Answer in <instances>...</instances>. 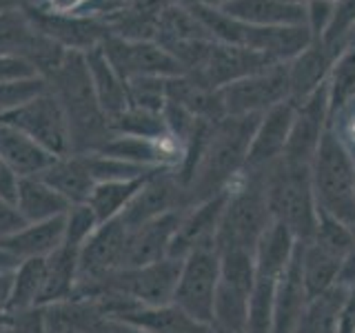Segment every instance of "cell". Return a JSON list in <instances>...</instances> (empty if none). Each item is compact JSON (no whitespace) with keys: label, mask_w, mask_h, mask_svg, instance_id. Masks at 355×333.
<instances>
[{"label":"cell","mask_w":355,"mask_h":333,"mask_svg":"<svg viewBox=\"0 0 355 333\" xmlns=\"http://www.w3.org/2000/svg\"><path fill=\"white\" fill-rule=\"evenodd\" d=\"M309 305L311 300L304 289L302 271H300V255L295 247V253L291 262H288L286 271L277 280L271 333H293L300 325V320L304 318Z\"/></svg>","instance_id":"44dd1931"},{"label":"cell","mask_w":355,"mask_h":333,"mask_svg":"<svg viewBox=\"0 0 355 333\" xmlns=\"http://www.w3.org/2000/svg\"><path fill=\"white\" fill-rule=\"evenodd\" d=\"M62 240H64V216L42 220V222H27L22 229L0 240V249H5L16 260L22 262L31 258H49L62 244Z\"/></svg>","instance_id":"603a6c76"},{"label":"cell","mask_w":355,"mask_h":333,"mask_svg":"<svg viewBox=\"0 0 355 333\" xmlns=\"http://www.w3.org/2000/svg\"><path fill=\"white\" fill-rule=\"evenodd\" d=\"M264 194L273 222H280L297 242L313 238L318 205L311 185V166L280 158L264 171Z\"/></svg>","instance_id":"277c9868"},{"label":"cell","mask_w":355,"mask_h":333,"mask_svg":"<svg viewBox=\"0 0 355 333\" xmlns=\"http://www.w3.org/2000/svg\"><path fill=\"white\" fill-rule=\"evenodd\" d=\"M38 178L47 182L51 189H55V191H58L71 207L85 205L89 196H92L94 185H96L78 153L67 155V158H58Z\"/></svg>","instance_id":"f1b7e54d"},{"label":"cell","mask_w":355,"mask_h":333,"mask_svg":"<svg viewBox=\"0 0 355 333\" xmlns=\"http://www.w3.org/2000/svg\"><path fill=\"white\" fill-rule=\"evenodd\" d=\"M329 129H331V120H329V98H327V83H324V87H320L313 96L297 105L293 127L291 133H288V142L282 158L286 162L311 166V160H313L320 142Z\"/></svg>","instance_id":"9a60e30c"},{"label":"cell","mask_w":355,"mask_h":333,"mask_svg":"<svg viewBox=\"0 0 355 333\" xmlns=\"http://www.w3.org/2000/svg\"><path fill=\"white\" fill-rule=\"evenodd\" d=\"M180 3H187V5H207V7H214V9H222L225 5H229L231 0H180Z\"/></svg>","instance_id":"f5cc1de1"},{"label":"cell","mask_w":355,"mask_h":333,"mask_svg":"<svg viewBox=\"0 0 355 333\" xmlns=\"http://www.w3.org/2000/svg\"><path fill=\"white\" fill-rule=\"evenodd\" d=\"M225 116H262L288 100L286 65H273L269 69L242 78L218 89Z\"/></svg>","instance_id":"30bf717a"},{"label":"cell","mask_w":355,"mask_h":333,"mask_svg":"<svg viewBox=\"0 0 355 333\" xmlns=\"http://www.w3.org/2000/svg\"><path fill=\"white\" fill-rule=\"evenodd\" d=\"M0 53L29 62L44 80L58 69L67 49L38 31L25 9L0 16Z\"/></svg>","instance_id":"9c48e42d"},{"label":"cell","mask_w":355,"mask_h":333,"mask_svg":"<svg viewBox=\"0 0 355 333\" xmlns=\"http://www.w3.org/2000/svg\"><path fill=\"white\" fill-rule=\"evenodd\" d=\"M49 89L60 100L71 131L73 153L98 151L111 138L107 116L98 105L85 53L67 51L64 60L49 78ZM71 153V155H73Z\"/></svg>","instance_id":"7a4b0ae2"},{"label":"cell","mask_w":355,"mask_h":333,"mask_svg":"<svg viewBox=\"0 0 355 333\" xmlns=\"http://www.w3.org/2000/svg\"><path fill=\"white\" fill-rule=\"evenodd\" d=\"M311 185L320 211L355 225V158L333 129L311 160Z\"/></svg>","instance_id":"5b68a950"},{"label":"cell","mask_w":355,"mask_h":333,"mask_svg":"<svg viewBox=\"0 0 355 333\" xmlns=\"http://www.w3.org/2000/svg\"><path fill=\"white\" fill-rule=\"evenodd\" d=\"M100 47L125 83L138 78H173L184 74L173 56L153 40H127L109 33Z\"/></svg>","instance_id":"8fae6325"},{"label":"cell","mask_w":355,"mask_h":333,"mask_svg":"<svg viewBox=\"0 0 355 333\" xmlns=\"http://www.w3.org/2000/svg\"><path fill=\"white\" fill-rule=\"evenodd\" d=\"M297 255H300V271H302L304 289L309 300H315L322 293H327L340 282L344 260L340 255L327 251L313 240L297 242Z\"/></svg>","instance_id":"484cf974"},{"label":"cell","mask_w":355,"mask_h":333,"mask_svg":"<svg viewBox=\"0 0 355 333\" xmlns=\"http://www.w3.org/2000/svg\"><path fill=\"white\" fill-rule=\"evenodd\" d=\"M25 225H27V220L20 216L16 203H11V200H5L0 196V240L11 236V233H16Z\"/></svg>","instance_id":"7bdbcfd3"},{"label":"cell","mask_w":355,"mask_h":333,"mask_svg":"<svg viewBox=\"0 0 355 333\" xmlns=\"http://www.w3.org/2000/svg\"><path fill=\"white\" fill-rule=\"evenodd\" d=\"M92 333H111V331L107 329V322H103V325H98Z\"/></svg>","instance_id":"6f0895ef"},{"label":"cell","mask_w":355,"mask_h":333,"mask_svg":"<svg viewBox=\"0 0 355 333\" xmlns=\"http://www.w3.org/2000/svg\"><path fill=\"white\" fill-rule=\"evenodd\" d=\"M180 266L182 260L178 258H164L144 266H127L107 275L103 282L76 291V298H92L100 291H111L131 300L140 309L166 307L173 302Z\"/></svg>","instance_id":"8992f818"},{"label":"cell","mask_w":355,"mask_h":333,"mask_svg":"<svg viewBox=\"0 0 355 333\" xmlns=\"http://www.w3.org/2000/svg\"><path fill=\"white\" fill-rule=\"evenodd\" d=\"M342 49H355V25H353V29L347 33V38H344V42L340 44V51H342ZM340 51H338V53H340Z\"/></svg>","instance_id":"11a10c76"},{"label":"cell","mask_w":355,"mask_h":333,"mask_svg":"<svg viewBox=\"0 0 355 333\" xmlns=\"http://www.w3.org/2000/svg\"><path fill=\"white\" fill-rule=\"evenodd\" d=\"M31 22L49 40L60 44L67 51L87 53L89 49L100 47L109 36V27L103 18L96 16H62L51 14L42 5L25 9Z\"/></svg>","instance_id":"5bb4252c"},{"label":"cell","mask_w":355,"mask_h":333,"mask_svg":"<svg viewBox=\"0 0 355 333\" xmlns=\"http://www.w3.org/2000/svg\"><path fill=\"white\" fill-rule=\"evenodd\" d=\"M336 56L338 53L329 49L320 38H313L309 47L300 51L293 60L284 62L288 78V100L300 105L313 96L320 87H324Z\"/></svg>","instance_id":"d6986e66"},{"label":"cell","mask_w":355,"mask_h":333,"mask_svg":"<svg viewBox=\"0 0 355 333\" xmlns=\"http://www.w3.org/2000/svg\"><path fill=\"white\" fill-rule=\"evenodd\" d=\"M122 322L136 325L149 333H214V327L187 316L175 305L155 307V309H138L129 316L120 318Z\"/></svg>","instance_id":"4dcf8cb0"},{"label":"cell","mask_w":355,"mask_h":333,"mask_svg":"<svg viewBox=\"0 0 355 333\" xmlns=\"http://www.w3.org/2000/svg\"><path fill=\"white\" fill-rule=\"evenodd\" d=\"M227 200H229V189L184 211L171 242L169 258L184 260L189 253H193L198 249H216V236H218L222 214H225Z\"/></svg>","instance_id":"2e32d148"},{"label":"cell","mask_w":355,"mask_h":333,"mask_svg":"<svg viewBox=\"0 0 355 333\" xmlns=\"http://www.w3.org/2000/svg\"><path fill=\"white\" fill-rule=\"evenodd\" d=\"M353 25H355V0H336L333 16H331L324 36H322V42L338 53L340 44L347 38V33L353 29Z\"/></svg>","instance_id":"60d3db41"},{"label":"cell","mask_w":355,"mask_h":333,"mask_svg":"<svg viewBox=\"0 0 355 333\" xmlns=\"http://www.w3.org/2000/svg\"><path fill=\"white\" fill-rule=\"evenodd\" d=\"M107 329L111 333H149V331H144L136 325H129V322H122V320H109Z\"/></svg>","instance_id":"f907efd6"},{"label":"cell","mask_w":355,"mask_h":333,"mask_svg":"<svg viewBox=\"0 0 355 333\" xmlns=\"http://www.w3.org/2000/svg\"><path fill=\"white\" fill-rule=\"evenodd\" d=\"M333 5H336V0H311L306 3V27L313 38L322 40L324 36L333 16Z\"/></svg>","instance_id":"b9f144b4"},{"label":"cell","mask_w":355,"mask_h":333,"mask_svg":"<svg viewBox=\"0 0 355 333\" xmlns=\"http://www.w3.org/2000/svg\"><path fill=\"white\" fill-rule=\"evenodd\" d=\"M297 247V240L288 233L280 222H271V227L264 231L258 247H255V273H266L280 278L288 262H291Z\"/></svg>","instance_id":"1f68e13d"},{"label":"cell","mask_w":355,"mask_h":333,"mask_svg":"<svg viewBox=\"0 0 355 333\" xmlns=\"http://www.w3.org/2000/svg\"><path fill=\"white\" fill-rule=\"evenodd\" d=\"M273 65H282V62H273L269 56L253 51V49L233 47V44H225V42H214L205 65L191 76H196L200 83H205L207 87L218 92L222 87L269 69Z\"/></svg>","instance_id":"e0dca14e"},{"label":"cell","mask_w":355,"mask_h":333,"mask_svg":"<svg viewBox=\"0 0 355 333\" xmlns=\"http://www.w3.org/2000/svg\"><path fill=\"white\" fill-rule=\"evenodd\" d=\"M87 71L92 78L94 94L98 98V105L103 109V114L109 118L118 116L120 111H125L129 107V92L127 83L116 74V69L107 60V56L103 47H94L85 53Z\"/></svg>","instance_id":"d4e9b609"},{"label":"cell","mask_w":355,"mask_h":333,"mask_svg":"<svg viewBox=\"0 0 355 333\" xmlns=\"http://www.w3.org/2000/svg\"><path fill=\"white\" fill-rule=\"evenodd\" d=\"M31 76H38V71L29 62L14 58V56L0 53V83L20 80V78H31Z\"/></svg>","instance_id":"ee69618b"},{"label":"cell","mask_w":355,"mask_h":333,"mask_svg":"<svg viewBox=\"0 0 355 333\" xmlns=\"http://www.w3.org/2000/svg\"><path fill=\"white\" fill-rule=\"evenodd\" d=\"M220 278L229 287H236L244 293H251L255 280V253L253 251H222Z\"/></svg>","instance_id":"74e56055"},{"label":"cell","mask_w":355,"mask_h":333,"mask_svg":"<svg viewBox=\"0 0 355 333\" xmlns=\"http://www.w3.org/2000/svg\"><path fill=\"white\" fill-rule=\"evenodd\" d=\"M109 131L111 136H133V138H162L169 133L166 120L158 111L140 109V107H127L118 116L109 118Z\"/></svg>","instance_id":"d590c367"},{"label":"cell","mask_w":355,"mask_h":333,"mask_svg":"<svg viewBox=\"0 0 355 333\" xmlns=\"http://www.w3.org/2000/svg\"><path fill=\"white\" fill-rule=\"evenodd\" d=\"M222 11L255 27L306 25V5L288 3V0H231L222 7Z\"/></svg>","instance_id":"cb8c5ba5"},{"label":"cell","mask_w":355,"mask_h":333,"mask_svg":"<svg viewBox=\"0 0 355 333\" xmlns=\"http://www.w3.org/2000/svg\"><path fill=\"white\" fill-rule=\"evenodd\" d=\"M49 89V83L42 76L20 78V80L0 83V116L9 114L18 107H22L36 96L44 94Z\"/></svg>","instance_id":"f35d334b"},{"label":"cell","mask_w":355,"mask_h":333,"mask_svg":"<svg viewBox=\"0 0 355 333\" xmlns=\"http://www.w3.org/2000/svg\"><path fill=\"white\" fill-rule=\"evenodd\" d=\"M271 222L273 218L264 194V171H242L229 187V200L216 236V251L255 253Z\"/></svg>","instance_id":"3957f363"},{"label":"cell","mask_w":355,"mask_h":333,"mask_svg":"<svg viewBox=\"0 0 355 333\" xmlns=\"http://www.w3.org/2000/svg\"><path fill=\"white\" fill-rule=\"evenodd\" d=\"M327 98L331 122L355 103V49H342L336 56L327 78Z\"/></svg>","instance_id":"d6a6232c"},{"label":"cell","mask_w":355,"mask_h":333,"mask_svg":"<svg viewBox=\"0 0 355 333\" xmlns=\"http://www.w3.org/2000/svg\"><path fill=\"white\" fill-rule=\"evenodd\" d=\"M189 196L187 189L175 176L173 169H155L147 176L138 194L131 198V203L118 216L120 222L129 231L142 227L144 222H151L160 216L173 214V211H187Z\"/></svg>","instance_id":"7c38bea8"},{"label":"cell","mask_w":355,"mask_h":333,"mask_svg":"<svg viewBox=\"0 0 355 333\" xmlns=\"http://www.w3.org/2000/svg\"><path fill=\"white\" fill-rule=\"evenodd\" d=\"M100 222L96 220L89 205H73L64 216V244H71L76 249H83L87 238L96 231Z\"/></svg>","instance_id":"ab89813d"},{"label":"cell","mask_w":355,"mask_h":333,"mask_svg":"<svg viewBox=\"0 0 355 333\" xmlns=\"http://www.w3.org/2000/svg\"><path fill=\"white\" fill-rule=\"evenodd\" d=\"M340 282L342 284H349V287L355 282V225H353V247H351V251L347 255V260H344Z\"/></svg>","instance_id":"c3c4849f"},{"label":"cell","mask_w":355,"mask_h":333,"mask_svg":"<svg viewBox=\"0 0 355 333\" xmlns=\"http://www.w3.org/2000/svg\"><path fill=\"white\" fill-rule=\"evenodd\" d=\"M0 122L27 133L29 138L51 151L55 158H67L73 153L69 122H67L60 100L53 96L51 89L9 114H3Z\"/></svg>","instance_id":"52a82bcc"},{"label":"cell","mask_w":355,"mask_h":333,"mask_svg":"<svg viewBox=\"0 0 355 333\" xmlns=\"http://www.w3.org/2000/svg\"><path fill=\"white\" fill-rule=\"evenodd\" d=\"M36 5H42V0H0V16L9 14V11L36 7Z\"/></svg>","instance_id":"681fc988"},{"label":"cell","mask_w":355,"mask_h":333,"mask_svg":"<svg viewBox=\"0 0 355 333\" xmlns=\"http://www.w3.org/2000/svg\"><path fill=\"white\" fill-rule=\"evenodd\" d=\"M182 214L184 211H173V214L160 216L151 222H144L138 229L129 231L122 269H127V266H144L169 258V249Z\"/></svg>","instance_id":"ffe728a7"},{"label":"cell","mask_w":355,"mask_h":333,"mask_svg":"<svg viewBox=\"0 0 355 333\" xmlns=\"http://www.w3.org/2000/svg\"><path fill=\"white\" fill-rule=\"evenodd\" d=\"M338 333H355V282L349 287V296L340 309Z\"/></svg>","instance_id":"bcb514c9"},{"label":"cell","mask_w":355,"mask_h":333,"mask_svg":"<svg viewBox=\"0 0 355 333\" xmlns=\"http://www.w3.org/2000/svg\"><path fill=\"white\" fill-rule=\"evenodd\" d=\"M295 109L297 105L286 100V103L264 111L260 116L242 171H266L273 162L282 158L288 142V133H291L293 127Z\"/></svg>","instance_id":"ac0fdd59"},{"label":"cell","mask_w":355,"mask_h":333,"mask_svg":"<svg viewBox=\"0 0 355 333\" xmlns=\"http://www.w3.org/2000/svg\"><path fill=\"white\" fill-rule=\"evenodd\" d=\"M258 120L260 116H225L200 125L187 144L182 164L173 169L187 189L189 205L214 198L236 182L247 162Z\"/></svg>","instance_id":"6da1fadb"},{"label":"cell","mask_w":355,"mask_h":333,"mask_svg":"<svg viewBox=\"0 0 355 333\" xmlns=\"http://www.w3.org/2000/svg\"><path fill=\"white\" fill-rule=\"evenodd\" d=\"M16 207L27 222H42L67 216L71 205L40 178H20Z\"/></svg>","instance_id":"83f0119b"},{"label":"cell","mask_w":355,"mask_h":333,"mask_svg":"<svg viewBox=\"0 0 355 333\" xmlns=\"http://www.w3.org/2000/svg\"><path fill=\"white\" fill-rule=\"evenodd\" d=\"M0 333H16V327H14V320L0 322Z\"/></svg>","instance_id":"9f6ffc18"},{"label":"cell","mask_w":355,"mask_h":333,"mask_svg":"<svg viewBox=\"0 0 355 333\" xmlns=\"http://www.w3.org/2000/svg\"><path fill=\"white\" fill-rule=\"evenodd\" d=\"M129 229L122 225L120 218L98 225L96 231L83 244L78 255V289L103 282L107 275L122 269L125 264ZM76 298V296H73Z\"/></svg>","instance_id":"4fadbf2b"},{"label":"cell","mask_w":355,"mask_h":333,"mask_svg":"<svg viewBox=\"0 0 355 333\" xmlns=\"http://www.w3.org/2000/svg\"><path fill=\"white\" fill-rule=\"evenodd\" d=\"M220 255L216 249H198L182 260L173 302L187 316L211 325L220 289Z\"/></svg>","instance_id":"ba28073f"},{"label":"cell","mask_w":355,"mask_h":333,"mask_svg":"<svg viewBox=\"0 0 355 333\" xmlns=\"http://www.w3.org/2000/svg\"><path fill=\"white\" fill-rule=\"evenodd\" d=\"M147 178H138V180H111V182H98L92 189L87 205L94 211L96 220L103 225L118 218L125 207L131 203V198L138 194V189Z\"/></svg>","instance_id":"836d02e7"},{"label":"cell","mask_w":355,"mask_h":333,"mask_svg":"<svg viewBox=\"0 0 355 333\" xmlns=\"http://www.w3.org/2000/svg\"><path fill=\"white\" fill-rule=\"evenodd\" d=\"M78 255L80 249L71 244H60L47 258V275H44V287L38 307L69 302L78 289Z\"/></svg>","instance_id":"4316f807"},{"label":"cell","mask_w":355,"mask_h":333,"mask_svg":"<svg viewBox=\"0 0 355 333\" xmlns=\"http://www.w3.org/2000/svg\"><path fill=\"white\" fill-rule=\"evenodd\" d=\"M249 325V293L229 287L220 280V289L214 305L211 327L220 333H247Z\"/></svg>","instance_id":"e575fe53"},{"label":"cell","mask_w":355,"mask_h":333,"mask_svg":"<svg viewBox=\"0 0 355 333\" xmlns=\"http://www.w3.org/2000/svg\"><path fill=\"white\" fill-rule=\"evenodd\" d=\"M20 264V260H16L14 255L7 253L5 249H0V273H11L16 271V266Z\"/></svg>","instance_id":"816d5d0a"},{"label":"cell","mask_w":355,"mask_h":333,"mask_svg":"<svg viewBox=\"0 0 355 333\" xmlns=\"http://www.w3.org/2000/svg\"><path fill=\"white\" fill-rule=\"evenodd\" d=\"M18 180L20 178L9 169V164L3 160V155H0V196L5 200H11V203H16Z\"/></svg>","instance_id":"7dc6e473"},{"label":"cell","mask_w":355,"mask_h":333,"mask_svg":"<svg viewBox=\"0 0 355 333\" xmlns=\"http://www.w3.org/2000/svg\"><path fill=\"white\" fill-rule=\"evenodd\" d=\"M311 240L320 244V247H324L327 251L340 255L342 260H347L353 247V225L318 209V222Z\"/></svg>","instance_id":"8d00e7d4"},{"label":"cell","mask_w":355,"mask_h":333,"mask_svg":"<svg viewBox=\"0 0 355 333\" xmlns=\"http://www.w3.org/2000/svg\"><path fill=\"white\" fill-rule=\"evenodd\" d=\"M96 0H42V7L62 16H92Z\"/></svg>","instance_id":"f6af8a7d"},{"label":"cell","mask_w":355,"mask_h":333,"mask_svg":"<svg viewBox=\"0 0 355 333\" xmlns=\"http://www.w3.org/2000/svg\"><path fill=\"white\" fill-rule=\"evenodd\" d=\"M44 275H47V258L22 260L11 275V291L7 300V314L14 318L36 309L40 305Z\"/></svg>","instance_id":"f546056e"},{"label":"cell","mask_w":355,"mask_h":333,"mask_svg":"<svg viewBox=\"0 0 355 333\" xmlns=\"http://www.w3.org/2000/svg\"><path fill=\"white\" fill-rule=\"evenodd\" d=\"M293 333H315V327H313V322H311V318L304 314V318L300 320V325Z\"/></svg>","instance_id":"db71d44e"},{"label":"cell","mask_w":355,"mask_h":333,"mask_svg":"<svg viewBox=\"0 0 355 333\" xmlns=\"http://www.w3.org/2000/svg\"><path fill=\"white\" fill-rule=\"evenodd\" d=\"M0 155L18 178H36L58 160L27 133L0 122Z\"/></svg>","instance_id":"7402d4cb"}]
</instances>
